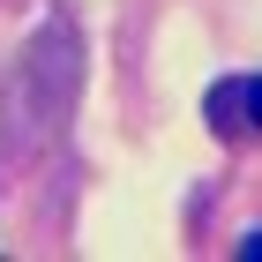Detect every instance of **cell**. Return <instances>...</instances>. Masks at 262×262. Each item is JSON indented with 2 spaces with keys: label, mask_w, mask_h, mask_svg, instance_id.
I'll return each instance as SVG.
<instances>
[{
  "label": "cell",
  "mask_w": 262,
  "mask_h": 262,
  "mask_svg": "<svg viewBox=\"0 0 262 262\" xmlns=\"http://www.w3.org/2000/svg\"><path fill=\"white\" fill-rule=\"evenodd\" d=\"M240 255H247V262H262V232H247V240H240Z\"/></svg>",
  "instance_id": "7a4b0ae2"
},
{
  "label": "cell",
  "mask_w": 262,
  "mask_h": 262,
  "mask_svg": "<svg viewBox=\"0 0 262 262\" xmlns=\"http://www.w3.org/2000/svg\"><path fill=\"white\" fill-rule=\"evenodd\" d=\"M210 127L217 135H262V75H232L210 90Z\"/></svg>",
  "instance_id": "6da1fadb"
}]
</instances>
